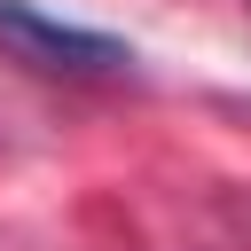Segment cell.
<instances>
[{
    "mask_svg": "<svg viewBox=\"0 0 251 251\" xmlns=\"http://www.w3.org/2000/svg\"><path fill=\"white\" fill-rule=\"evenodd\" d=\"M0 47H8L16 63H31V71H55V78H110V71L133 63L126 39L86 31V24H55V16L31 8V0H0Z\"/></svg>",
    "mask_w": 251,
    "mask_h": 251,
    "instance_id": "cell-1",
    "label": "cell"
}]
</instances>
